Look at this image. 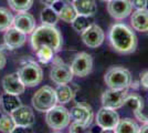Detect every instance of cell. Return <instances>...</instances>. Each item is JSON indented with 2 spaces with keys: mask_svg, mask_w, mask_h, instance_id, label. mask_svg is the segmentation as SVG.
Returning <instances> with one entry per match:
<instances>
[{
  "mask_svg": "<svg viewBox=\"0 0 148 133\" xmlns=\"http://www.w3.org/2000/svg\"><path fill=\"white\" fill-rule=\"evenodd\" d=\"M108 40L113 49L122 54L133 53L137 48V37L128 25L115 23L108 31Z\"/></svg>",
  "mask_w": 148,
  "mask_h": 133,
  "instance_id": "1",
  "label": "cell"
},
{
  "mask_svg": "<svg viewBox=\"0 0 148 133\" xmlns=\"http://www.w3.org/2000/svg\"><path fill=\"white\" fill-rule=\"evenodd\" d=\"M30 42L34 51L42 45H48L52 48L54 52H59L63 44V39L56 25H42L41 27L36 28L31 33Z\"/></svg>",
  "mask_w": 148,
  "mask_h": 133,
  "instance_id": "2",
  "label": "cell"
},
{
  "mask_svg": "<svg viewBox=\"0 0 148 133\" xmlns=\"http://www.w3.org/2000/svg\"><path fill=\"white\" fill-rule=\"evenodd\" d=\"M104 81L111 89H128L132 84V74L128 69L115 65L106 71Z\"/></svg>",
  "mask_w": 148,
  "mask_h": 133,
  "instance_id": "3",
  "label": "cell"
},
{
  "mask_svg": "<svg viewBox=\"0 0 148 133\" xmlns=\"http://www.w3.org/2000/svg\"><path fill=\"white\" fill-rule=\"evenodd\" d=\"M18 76L22 83L28 88H33L42 82L43 71L34 61H25L18 70Z\"/></svg>",
  "mask_w": 148,
  "mask_h": 133,
  "instance_id": "4",
  "label": "cell"
},
{
  "mask_svg": "<svg viewBox=\"0 0 148 133\" xmlns=\"http://www.w3.org/2000/svg\"><path fill=\"white\" fill-rule=\"evenodd\" d=\"M45 122L48 127L56 131H61L68 127L71 122L70 111L63 105H54L45 112Z\"/></svg>",
  "mask_w": 148,
  "mask_h": 133,
  "instance_id": "5",
  "label": "cell"
},
{
  "mask_svg": "<svg viewBox=\"0 0 148 133\" xmlns=\"http://www.w3.org/2000/svg\"><path fill=\"white\" fill-rule=\"evenodd\" d=\"M32 105L39 112H47L58 103L56 89L49 85L40 88L32 96Z\"/></svg>",
  "mask_w": 148,
  "mask_h": 133,
  "instance_id": "6",
  "label": "cell"
},
{
  "mask_svg": "<svg viewBox=\"0 0 148 133\" xmlns=\"http://www.w3.org/2000/svg\"><path fill=\"white\" fill-rule=\"evenodd\" d=\"M53 67L50 71V78L56 84H66L73 80V72L71 65L64 63L59 57H53Z\"/></svg>",
  "mask_w": 148,
  "mask_h": 133,
  "instance_id": "7",
  "label": "cell"
},
{
  "mask_svg": "<svg viewBox=\"0 0 148 133\" xmlns=\"http://www.w3.org/2000/svg\"><path fill=\"white\" fill-rule=\"evenodd\" d=\"M128 95L127 89H108L102 94V104L105 108L117 109L125 105L126 98Z\"/></svg>",
  "mask_w": 148,
  "mask_h": 133,
  "instance_id": "8",
  "label": "cell"
},
{
  "mask_svg": "<svg viewBox=\"0 0 148 133\" xmlns=\"http://www.w3.org/2000/svg\"><path fill=\"white\" fill-rule=\"evenodd\" d=\"M71 69L74 76L84 78L88 76L93 69V59L87 52H79L71 63Z\"/></svg>",
  "mask_w": 148,
  "mask_h": 133,
  "instance_id": "9",
  "label": "cell"
},
{
  "mask_svg": "<svg viewBox=\"0 0 148 133\" xmlns=\"http://www.w3.org/2000/svg\"><path fill=\"white\" fill-rule=\"evenodd\" d=\"M119 121V115L114 110L110 108H101L95 116V122L102 130H113L115 132V127Z\"/></svg>",
  "mask_w": 148,
  "mask_h": 133,
  "instance_id": "10",
  "label": "cell"
},
{
  "mask_svg": "<svg viewBox=\"0 0 148 133\" xmlns=\"http://www.w3.org/2000/svg\"><path fill=\"white\" fill-rule=\"evenodd\" d=\"M81 38L86 47L95 49L103 43L105 33L99 25H97L96 23H91L88 28L81 32Z\"/></svg>",
  "mask_w": 148,
  "mask_h": 133,
  "instance_id": "11",
  "label": "cell"
},
{
  "mask_svg": "<svg viewBox=\"0 0 148 133\" xmlns=\"http://www.w3.org/2000/svg\"><path fill=\"white\" fill-rule=\"evenodd\" d=\"M133 5L130 0H110L107 1V11L115 20H123L132 13Z\"/></svg>",
  "mask_w": 148,
  "mask_h": 133,
  "instance_id": "12",
  "label": "cell"
},
{
  "mask_svg": "<svg viewBox=\"0 0 148 133\" xmlns=\"http://www.w3.org/2000/svg\"><path fill=\"white\" fill-rule=\"evenodd\" d=\"M71 119L84 127H88L93 121V111L91 107L85 103H76L72 107L71 111Z\"/></svg>",
  "mask_w": 148,
  "mask_h": 133,
  "instance_id": "13",
  "label": "cell"
},
{
  "mask_svg": "<svg viewBox=\"0 0 148 133\" xmlns=\"http://www.w3.org/2000/svg\"><path fill=\"white\" fill-rule=\"evenodd\" d=\"M10 115L12 118L16 127H31L36 122V118H34V113L32 109L27 105H20Z\"/></svg>",
  "mask_w": 148,
  "mask_h": 133,
  "instance_id": "14",
  "label": "cell"
},
{
  "mask_svg": "<svg viewBox=\"0 0 148 133\" xmlns=\"http://www.w3.org/2000/svg\"><path fill=\"white\" fill-rule=\"evenodd\" d=\"M2 88L7 93L20 95L25 92V85L22 83L18 76V72L10 73L3 76L2 79Z\"/></svg>",
  "mask_w": 148,
  "mask_h": 133,
  "instance_id": "15",
  "label": "cell"
},
{
  "mask_svg": "<svg viewBox=\"0 0 148 133\" xmlns=\"http://www.w3.org/2000/svg\"><path fill=\"white\" fill-rule=\"evenodd\" d=\"M13 27L25 34H30L36 29L34 17L28 12H20L13 17Z\"/></svg>",
  "mask_w": 148,
  "mask_h": 133,
  "instance_id": "16",
  "label": "cell"
},
{
  "mask_svg": "<svg viewBox=\"0 0 148 133\" xmlns=\"http://www.w3.org/2000/svg\"><path fill=\"white\" fill-rule=\"evenodd\" d=\"M3 40H5V43L9 49H18L20 47H22L25 43V33H23L22 31L18 30L17 28L11 27L9 28L8 30H6V33L3 36Z\"/></svg>",
  "mask_w": 148,
  "mask_h": 133,
  "instance_id": "17",
  "label": "cell"
},
{
  "mask_svg": "<svg viewBox=\"0 0 148 133\" xmlns=\"http://www.w3.org/2000/svg\"><path fill=\"white\" fill-rule=\"evenodd\" d=\"M133 29L139 32L148 31V9H136L130 18Z\"/></svg>",
  "mask_w": 148,
  "mask_h": 133,
  "instance_id": "18",
  "label": "cell"
},
{
  "mask_svg": "<svg viewBox=\"0 0 148 133\" xmlns=\"http://www.w3.org/2000/svg\"><path fill=\"white\" fill-rule=\"evenodd\" d=\"M20 105H22V102L18 95L7 92L0 95V110L6 114H11Z\"/></svg>",
  "mask_w": 148,
  "mask_h": 133,
  "instance_id": "19",
  "label": "cell"
},
{
  "mask_svg": "<svg viewBox=\"0 0 148 133\" xmlns=\"http://www.w3.org/2000/svg\"><path fill=\"white\" fill-rule=\"evenodd\" d=\"M72 5L77 14L92 17L97 10L95 0H75L72 2Z\"/></svg>",
  "mask_w": 148,
  "mask_h": 133,
  "instance_id": "20",
  "label": "cell"
},
{
  "mask_svg": "<svg viewBox=\"0 0 148 133\" xmlns=\"http://www.w3.org/2000/svg\"><path fill=\"white\" fill-rule=\"evenodd\" d=\"M56 100L61 104H65L69 103L73 99L74 93L72 88L66 84H59L56 89Z\"/></svg>",
  "mask_w": 148,
  "mask_h": 133,
  "instance_id": "21",
  "label": "cell"
},
{
  "mask_svg": "<svg viewBox=\"0 0 148 133\" xmlns=\"http://www.w3.org/2000/svg\"><path fill=\"white\" fill-rule=\"evenodd\" d=\"M116 133H139V127L132 119H119L115 127Z\"/></svg>",
  "mask_w": 148,
  "mask_h": 133,
  "instance_id": "22",
  "label": "cell"
},
{
  "mask_svg": "<svg viewBox=\"0 0 148 133\" xmlns=\"http://www.w3.org/2000/svg\"><path fill=\"white\" fill-rule=\"evenodd\" d=\"M40 19H41L42 25H56V22H58L59 19H60V17H59V13L56 12L52 7L48 6V7H45L43 10L41 11Z\"/></svg>",
  "mask_w": 148,
  "mask_h": 133,
  "instance_id": "23",
  "label": "cell"
},
{
  "mask_svg": "<svg viewBox=\"0 0 148 133\" xmlns=\"http://www.w3.org/2000/svg\"><path fill=\"white\" fill-rule=\"evenodd\" d=\"M125 104L134 111V114L140 113L144 111V99L137 93H128Z\"/></svg>",
  "mask_w": 148,
  "mask_h": 133,
  "instance_id": "24",
  "label": "cell"
},
{
  "mask_svg": "<svg viewBox=\"0 0 148 133\" xmlns=\"http://www.w3.org/2000/svg\"><path fill=\"white\" fill-rule=\"evenodd\" d=\"M91 23H92V18L88 16H83V14H77L75 17V19L71 22L73 29L77 32L84 31L86 28L90 27Z\"/></svg>",
  "mask_w": 148,
  "mask_h": 133,
  "instance_id": "25",
  "label": "cell"
},
{
  "mask_svg": "<svg viewBox=\"0 0 148 133\" xmlns=\"http://www.w3.org/2000/svg\"><path fill=\"white\" fill-rule=\"evenodd\" d=\"M13 25V16L7 8H0V31H6Z\"/></svg>",
  "mask_w": 148,
  "mask_h": 133,
  "instance_id": "26",
  "label": "cell"
},
{
  "mask_svg": "<svg viewBox=\"0 0 148 133\" xmlns=\"http://www.w3.org/2000/svg\"><path fill=\"white\" fill-rule=\"evenodd\" d=\"M37 54L38 59L41 63H49L50 61H52V59L54 57V51L52 50V48H50L48 45H42L40 47L38 50L34 51Z\"/></svg>",
  "mask_w": 148,
  "mask_h": 133,
  "instance_id": "27",
  "label": "cell"
},
{
  "mask_svg": "<svg viewBox=\"0 0 148 133\" xmlns=\"http://www.w3.org/2000/svg\"><path fill=\"white\" fill-rule=\"evenodd\" d=\"M8 3L16 12H27L33 5V0H8Z\"/></svg>",
  "mask_w": 148,
  "mask_h": 133,
  "instance_id": "28",
  "label": "cell"
},
{
  "mask_svg": "<svg viewBox=\"0 0 148 133\" xmlns=\"http://www.w3.org/2000/svg\"><path fill=\"white\" fill-rule=\"evenodd\" d=\"M76 16H77V13H76L75 9H74L73 5H65L64 3L63 8L60 10V12H59L60 19H62L63 21H65V22H69V23H71L75 19Z\"/></svg>",
  "mask_w": 148,
  "mask_h": 133,
  "instance_id": "29",
  "label": "cell"
},
{
  "mask_svg": "<svg viewBox=\"0 0 148 133\" xmlns=\"http://www.w3.org/2000/svg\"><path fill=\"white\" fill-rule=\"evenodd\" d=\"M14 127H16V124L10 114H5L0 116V132L12 133Z\"/></svg>",
  "mask_w": 148,
  "mask_h": 133,
  "instance_id": "30",
  "label": "cell"
},
{
  "mask_svg": "<svg viewBox=\"0 0 148 133\" xmlns=\"http://www.w3.org/2000/svg\"><path fill=\"white\" fill-rule=\"evenodd\" d=\"M86 129H87L86 127H84V125H82V124H80V123H77V122L73 121V123H72L71 127H70V132H72V133L85 132Z\"/></svg>",
  "mask_w": 148,
  "mask_h": 133,
  "instance_id": "31",
  "label": "cell"
},
{
  "mask_svg": "<svg viewBox=\"0 0 148 133\" xmlns=\"http://www.w3.org/2000/svg\"><path fill=\"white\" fill-rule=\"evenodd\" d=\"M132 5L136 9H147L148 1L147 0H133Z\"/></svg>",
  "mask_w": 148,
  "mask_h": 133,
  "instance_id": "32",
  "label": "cell"
},
{
  "mask_svg": "<svg viewBox=\"0 0 148 133\" xmlns=\"http://www.w3.org/2000/svg\"><path fill=\"white\" fill-rule=\"evenodd\" d=\"M140 84L145 89H148V71H145L140 76Z\"/></svg>",
  "mask_w": 148,
  "mask_h": 133,
  "instance_id": "33",
  "label": "cell"
},
{
  "mask_svg": "<svg viewBox=\"0 0 148 133\" xmlns=\"http://www.w3.org/2000/svg\"><path fill=\"white\" fill-rule=\"evenodd\" d=\"M63 6H64V3L62 2V1H60V0H58V1H56V2H53L52 5H51V7L56 10V12L59 13L60 12V10H61L62 8H63Z\"/></svg>",
  "mask_w": 148,
  "mask_h": 133,
  "instance_id": "34",
  "label": "cell"
},
{
  "mask_svg": "<svg viewBox=\"0 0 148 133\" xmlns=\"http://www.w3.org/2000/svg\"><path fill=\"white\" fill-rule=\"evenodd\" d=\"M6 63H7L6 56H5V53L2 52V50H0V70L3 69V68L6 67Z\"/></svg>",
  "mask_w": 148,
  "mask_h": 133,
  "instance_id": "35",
  "label": "cell"
},
{
  "mask_svg": "<svg viewBox=\"0 0 148 133\" xmlns=\"http://www.w3.org/2000/svg\"><path fill=\"white\" fill-rule=\"evenodd\" d=\"M139 133H148V122L143 123L142 127H139Z\"/></svg>",
  "mask_w": 148,
  "mask_h": 133,
  "instance_id": "36",
  "label": "cell"
},
{
  "mask_svg": "<svg viewBox=\"0 0 148 133\" xmlns=\"http://www.w3.org/2000/svg\"><path fill=\"white\" fill-rule=\"evenodd\" d=\"M58 0H41V2L44 3V5H47V6H51L53 2H56Z\"/></svg>",
  "mask_w": 148,
  "mask_h": 133,
  "instance_id": "37",
  "label": "cell"
},
{
  "mask_svg": "<svg viewBox=\"0 0 148 133\" xmlns=\"http://www.w3.org/2000/svg\"><path fill=\"white\" fill-rule=\"evenodd\" d=\"M69 2H71V3H72V2H73V1H75V0H68Z\"/></svg>",
  "mask_w": 148,
  "mask_h": 133,
  "instance_id": "38",
  "label": "cell"
},
{
  "mask_svg": "<svg viewBox=\"0 0 148 133\" xmlns=\"http://www.w3.org/2000/svg\"><path fill=\"white\" fill-rule=\"evenodd\" d=\"M101 1H110V0H101Z\"/></svg>",
  "mask_w": 148,
  "mask_h": 133,
  "instance_id": "39",
  "label": "cell"
},
{
  "mask_svg": "<svg viewBox=\"0 0 148 133\" xmlns=\"http://www.w3.org/2000/svg\"><path fill=\"white\" fill-rule=\"evenodd\" d=\"M147 32H148V31H147Z\"/></svg>",
  "mask_w": 148,
  "mask_h": 133,
  "instance_id": "40",
  "label": "cell"
}]
</instances>
